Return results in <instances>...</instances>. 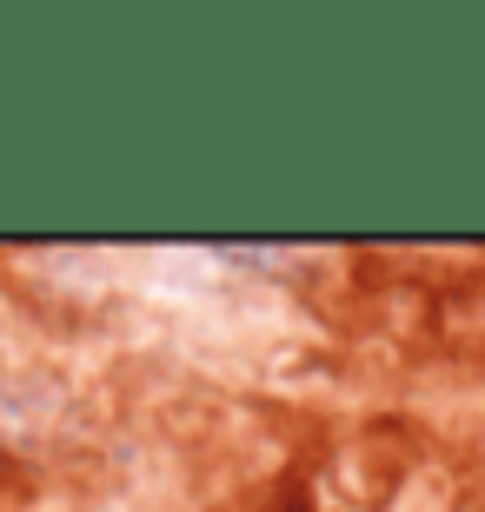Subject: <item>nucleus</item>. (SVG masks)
Wrapping results in <instances>:
<instances>
[]
</instances>
